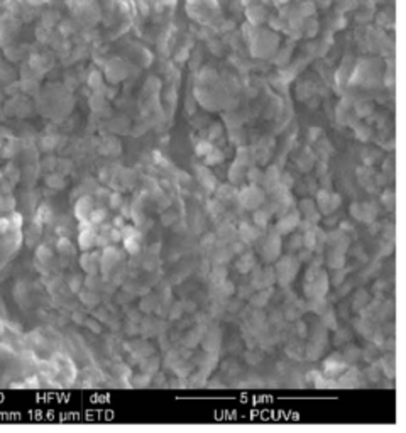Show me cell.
Instances as JSON below:
<instances>
[{
    "label": "cell",
    "mask_w": 406,
    "mask_h": 433,
    "mask_svg": "<svg viewBox=\"0 0 406 433\" xmlns=\"http://www.w3.org/2000/svg\"><path fill=\"white\" fill-rule=\"evenodd\" d=\"M188 2H195V0H188Z\"/></svg>",
    "instance_id": "cell-1"
}]
</instances>
